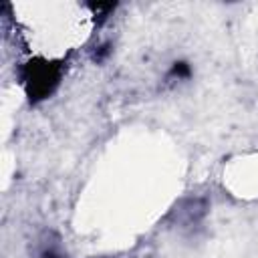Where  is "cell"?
<instances>
[{"mask_svg":"<svg viewBox=\"0 0 258 258\" xmlns=\"http://www.w3.org/2000/svg\"><path fill=\"white\" fill-rule=\"evenodd\" d=\"M58 77H60V69L48 62H38V64L30 62L24 71V83L32 97H46L58 83Z\"/></svg>","mask_w":258,"mask_h":258,"instance_id":"6da1fadb","label":"cell"}]
</instances>
